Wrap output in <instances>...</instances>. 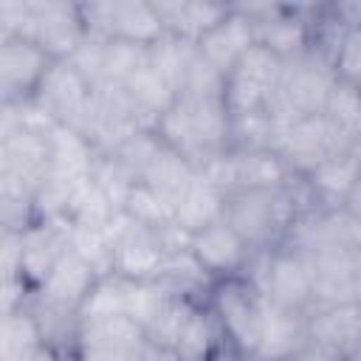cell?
Listing matches in <instances>:
<instances>
[{"label": "cell", "mask_w": 361, "mask_h": 361, "mask_svg": "<svg viewBox=\"0 0 361 361\" xmlns=\"http://www.w3.org/2000/svg\"><path fill=\"white\" fill-rule=\"evenodd\" d=\"M195 307H197L195 299L175 296V299L166 305V310L158 316V322L147 330V341L155 344V347H166V350H172V347L178 344L180 330H183V324L189 322V316H192Z\"/></svg>", "instance_id": "obj_34"}, {"label": "cell", "mask_w": 361, "mask_h": 361, "mask_svg": "<svg viewBox=\"0 0 361 361\" xmlns=\"http://www.w3.org/2000/svg\"><path fill=\"white\" fill-rule=\"evenodd\" d=\"M124 285L127 279L110 274L102 276L93 290L87 293V299L82 302L76 319L79 322H96V319H110V316H124Z\"/></svg>", "instance_id": "obj_30"}, {"label": "cell", "mask_w": 361, "mask_h": 361, "mask_svg": "<svg viewBox=\"0 0 361 361\" xmlns=\"http://www.w3.org/2000/svg\"><path fill=\"white\" fill-rule=\"evenodd\" d=\"M209 307L217 316L226 341L243 358H254L262 330V293L243 276L217 279Z\"/></svg>", "instance_id": "obj_4"}, {"label": "cell", "mask_w": 361, "mask_h": 361, "mask_svg": "<svg viewBox=\"0 0 361 361\" xmlns=\"http://www.w3.org/2000/svg\"><path fill=\"white\" fill-rule=\"evenodd\" d=\"M79 350H144L147 330L130 316L79 322Z\"/></svg>", "instance_id": "obj_23"}, {"label": "cell", "mask_w": 361, "mask_h": 361, "mask_svg": "<svg viewBox=\"0 0 361 361\" xmlns=\"http://www.w3.org/2000/svg\"><path fill=\"white\" fill-rule=\"evenodd\" d=\"M347 361H361V330H358V336H355V341L347 353Z\"/></svg>", "instance_id": "obj_41"}, {"label": "cell", "mask_w": 361, "mask_h": 361, "mask_svg": "<svg viewBox=\"0 0 361 361\" xmlns=\"http://www.w3.org/2000/svg\"><path fill=\"white\" fill-rule=\"evenodd\" d=\"M254 42H257V37H254V23L231 6V14H228L217 28H212L203 39H197L195 48H197V54H200L214 71H220L223 76H228V71L240 62V56H243Z\"/></svg>", "instance_id": "obj_16"}, {"label": "cell", "mask_w": 361, "mask_h": 361, "mask_svg": "<svg viewBox=\"0 0 361 361\" xmlns=\"http://www.w3.org/2000/svg\"><path fill=\"white\" fill-rule=\"evenodd\" d=\"M361 330V305H324L307 310L310 344L330 350L347 361V353Z\"/></svg>", "instance_id": "obj_17"}, {"label": "cell", "mask_w": 361, "mask_h": 361, "mask_svg": "<svg viewBox=\"0 0 361 361\" xmlns=\"http://www.w3.org/2000/svg\"><path fill=\"white\" fill-rule=\"evenodd\" d=\"M175 296L178 293H172L161 279H141V282L127 279V285H124V316H130L144 330H149Z\"/></svg>", "instance_id": "obj_27"}, {"label": "cell", "mask_w": 361, "mask_h": 361, "mask_svg": "<svg viewBox=\"0 0 361 361\" xmlns=\"http://www.w3.org/2000/svg\"><path fill=\"white\" fill-rule=\"evenodd\" d=\"M102 276L85 262L79 259L71 248L56 259V265L51 268V274L45 276V282L34 290V305L37 307H48V310H62V313H79L82 302L87 299V293L93 290V285Z\"/></svg>", "instance_id": "obj_10"}, {"label": "cell", "mask_w": 361, "mask_h": 361, "mask_svg": "<svg viewBox=\"0 0 361 361\" xmlns=\"http://www.w3.org/2000/svg\"><path fill=\"white\" fill-rule=\"evenodd\" d=\"M161 147H164V141L158 138L155 130H141V133H135L113 158H116L135 180H141L144 172L149 169V164L155 161V155L161 152Z\"/></svg>", "instance_id": "obj_35"}, {"label": "cell", "mask_w": 361, "mask_h": 361, "mask_svg": "<svg viewBox=\"0 0 361 361\" xmlns=\"http://www.w3.org/2000/svg\"><path fill=\"white\" fill-rule=\"evenodd\" d=\"M164 259H166V251L158 240V231L135 223L113 248V274L130 282L158 279Z\"/></svg>", "instance_id": "obj_15"}, {"label": "cell", "mask_w": 361, "mask_h": 361, "mask_svg": "<svg viewBox=\"0 0 361 361\" xmlns=\"http://www.w3.org/2000/svg\"><path fill=\"white\" fill-rule=\"evenodd\" d=\"M237 361H257V358H243V355H240V358H237Z\"/></svg>", "instance_id": "obj_42"}, {"label": "cell", "mask_w": 361, "mask_h": 361, "mask_svg": "<svg viewBox=\"0 0 361 361\" xmlns=\"http://www.w3.org/2000/svg\"><path fill=\"white\" fill-rule=\"evenodd\" d=\"M282 73H285V59H279L265 45L254 42L226 76L223 102L228 113L245 116L265 110L282 82Z\"/></svg>", "instance_id": "obj_6"}, {"label": "cell", "mask_w": 361, "mask_h": 361, "mask_svg": "<svg viewBox=\"0 0 361 361\" xmlns=\"http://www.w3.org/2000/svg\"><path fill=\"white\" fill-rule=\"evenodd\" d=\"M34 99L59 121V124H76L82 118V113L90 107L93 102V87L87 85V79L68 62L59 59L48 68L45 79L39 82Z\"/></svg>", "instance_id": "obj_12"}, {"label": "cell", "mask_w": 361, "mask_h": 361, "mask_svg": "<svg viewBox=\"0 0 361 361\" xmlns=\"http://www.w3.org/2000/svg\"><path fill=\"white\" fill-rule=\"evenodd\" d=\"M113 217V206L107 203V197L99 192V186L93 180H85L68 209V220L73 226H90V228H102L107 220Z\"/></svg>", "instance_id": "obj_33"}, {"label": "cell", "mask_w": 361, "mask_h": 361, "mask_svg": "<svg viewBox=\"0 0 361 361\" xmlns=\"http://www.w3.org/2000/svg\"><path fill=\"white\" fill-rule=\"evenodd\" d=\"M243 279H248L271 305L302 310L307 313L313 307V271L302 251L285 245L274 248H257L243 271Z\"/></svg>", "instance_id": "obj_2"}, {"label": "cell", "mask_w": 361, "mask_h": 361, "mask_svg": "<svg viewBox=\"0 0 361 361\" xmlns=\"http://www.w3.org/2000/svg\"><path fill=\"white\" fill-rule=\"evenodd\" d=\"M226 192L217 189L212 180H206L200 172L189 183V189L175 203V226H180L189 234H197L200 228L217 223L226 217Z\"/></svg>", "instance_id": "obj_22"}, {"label": "cell", "mask_w": 361, "mask_h": 361, "mask_svg": "<svg viewBox=\"0 0 361 361\" xmlns=\"http://www.w3.org/2000/svg\"><path fill=\"white\" fill-rule=\"evenodd\" d=\"M144 350H79L76 361H144Z\"/></svg>", "instance_id": "obj_38"}, {"label": "cell", "mask_w": 361, "mask_h": 361, "mask_svg": "<svg viewBox=\"0 0 361 361\" xmlns=\"http://www.w3.org/2000/svg\"><path fill=\"white\" fill-rule=\"evenodd\" d=\"M307 344H310L307 313L276 307L262 296V330H259V347L254 358L257 361H288Z\"/></svg>", "instance_id": "obj_14"}, {"label": "cell", "mask_w": 361, "mask_h": 361, "mask_svg": "<svg viewBox=\"0 0 361 361\" xmlns=\"http://www.w3.org/2000/svg\"><path fill=\"white\" fill-rule=\"evenodd\" d=\"M54 59L31 39L11 37L0 39V87L3 102H23L31 99L45 79Z\"/></svg>", "instance_id": "obj_9"}, {"label": "cell", "mask_w": 361, "mask_h": 361, "mask_svg": "<svg viewBox=\"0 0 361 361\" xmlns=\"http://www.w3.org/2000/svg\"><path fill=\"white\" fill-rule=\"evenodd\" d=\"M48 149H51V169H48L51 175L65 180H90L99 152L76 127L56 124L48 133Z\"/></svg>", "instance_id": "obj_20"}, {"label": "cell", "mask_w": 361, "mask_h": 361, "mask_svg": "<svg viewBox=\"0 0 361 361\" xmlns=\"http://www.w3.org/2000/svg\"><path fill=\"white\" fill-rule=\"evenodd\" d=\"M107 37H102V34H93V31H87V37L82 39V45L73 51V56L68 59L85 79H87V85L96 90L99 85H102V79H104V54H107Z\"/></svg>", "instance_id": "obj_36"}, {"label": "cell", "mask_w": 361, "mask_h": 361, "mask_svg": "<svg viewBox=\"0 0 361 361\" xmlns=\"http://www.w3.org/2000/svg\"><path fill=\"white\" fill-rule=\"evenodd\" d=\"M124 212L144 228H152V231H161L164 226L175 223V209L166 197H161L152 186H147L144 180H135L127 203H124Z\"/></svg>", "instance_id": "obj_28"}, {"label": "cell", "mask_w": 361, "mask_h": 361, "mask_svg": "<svg viewBox=\"0 0 361 361\" xmlns=\"http://www.w3.org/2000/svg\"><path fill=\"white\" fill-rule=\"evenodd\" d=\"M79 11L85 20V28L107 39H124V42L149 48L166 34L152 3H138V0L82 3Z\"/></svg>", "instance_id": "obj_7"}, {"label": "cell", "mask_w": 361, "mask_h": 361, "mask_svg": "<svg viewBox=\"0 0 361 361\" xmlns=\"http://www.w3.org/2000/svg\"><path fill=\"white\" fill-rule=\"evenodd\" d=\"M220 338H226V336L220 330L217 316L212 313V307L197 305L192 310L189 322L183 324L180 338L172 350L180 361H214V355L220 350Z\"/></svg>", "instance_id": "obj_24"}, {"label": "cell", "mask_w": 361, "mask_h": 361, "mask_svg": "<svg viewBox=\"0 0 361 361\" xmlns=\"http://www.w3.org/2000/svg\"><path fill=\"white\" fill-rule=\"evenodd\" d=\"M68 248L85 259L99 276H110L113 274V248L104 237L102 228H90V226H73L68 231Z\"/></svg>", "instance_id": "obj_29"}, {"label": "cell", "mask_w": 361, "mask_h": 361, "mask_svg": "<svg viewBox=\"0 0 361 361\" xmlns=\"http://www.w3.org/2000/svg\"><path fill=\"white\" fill-rule=\"evenodd\" d=\"M144 65H149V48L135 45V42H124V39H110L107 54H104V79H102L99 87L124 85Z\"/></svg>", "instance_id": "obj_31"}, {"label": "cell", "mask_w": 361, "mask_h": 361, "mask_svg": "<svg viewBox=\"0 0 361 361\" xmlns=\"http://www.w3.org/2000/svg\"><path fill=\"white\" fill-rule=\"evenodd\" d=\"M333 71H336V79L361 87V25L347 28V34L341 37L333 54Z\"/></svg>", "instance_id": "obj_37"}, {"label": "cell", "mask_w": 361, "mask_h": 361, "mask_svg": "<svg viewBox=\"0 0 361 361\" xmlns=\"http://www.w3.org/2000/svg\"><path fill=\"white\" fill-rule=\"evenodd\" d=\"M234 152V192H271L288 186L293 178L274 149H231ZM231 192V195H234Z\"/></svg>", "instance_id": "obj_21"}, {"label": "cell", "mask_w": 361, "mask_h": 361, "mask_svg": "<svg viewBox=\"0 0 361 361\" xmlns=\"http://www.w3.org/2000/svg\"><path fill=\"white\" fill-rule=\"evenodd\" d=\"M271 149L285 161L290 175L305 178L330 155L350 149V144L330 124V118L324 113H316V116H299L290 124L279 127Z\"/></svg>", "instance_id": "obj_5"}, {"label": "cell", "mask_w": 361, "mask_h": 361, "mask_svg": "<svg viewBox=\"0 0 361 361\" xmlns=\"http://www.w3.org/2000/svg\"><path fill=\"white\" fill-rule=\"evenodd\" d=\"M189 251L214 279L243 276V271L254 254V248L237 234V228L226 217L200 228L197 234H192Z\"/></svg>", "instance_id": "obj_11"}, {"label": "cell", "mask_w": 361, "mask_h": 361, "mask_svg": "<svg viewBox=\"0 0 361 361\" xmlns=\"http://www.w3.org/2000/svg\"><path fill=\"white\" fill-rule=\"evenodd\" d=\"M166 34L180 37L186 42H197L203 39L212 28H217L228 14L231 6L223 3H186V0H175V3H152Z\"/></svg>", "instance_id": "obj_19"}, {"label": "cell", "mask_w": 361, "mask_h": 361, "mask_svg": "<svg viewBox=\"0 0 361 361\" xmlns=\"http://www.w3.org/2000/svg\"><path fill=\"white\" fill-rule=\"evenodd\" d=\"M333 85H336L333 65L324 56L313 54V51H307L299 59L285 62L282 82H279L274 99L265 107L268 116L274 118V127L279 130V127L290 124L299 116L324 113Z\"/></svg>", "instance_id": "obj_3"}, {"label": "cell", "mask_w": 361, "mask_h": 361, "mask_svg": "<svg viewBox=\"0 0 361 361\" xmlns=\"http://www.w3.org/2000/svg\"><path fill=\"white\" fill-rule=\"evenodd\" d=\"M42 327L37 313L28 307L14 310V313H3V324H0V361H23L31 350L42 347Z\"/></svg>", "instance_id": "obj_26"}, {"label": "cell", "mask_w": 361, "mask_h": 361, "mask_svg": "<svg viewBox=\"0 0 361 361\" xmlns=\"http://www.w3.org/2000/svg\"><path fill=\"white\" fill-rule=\"evenodd\" d=\"M133 113L141 118V124L147 130H155L161 116L169 113V107L178 102V90L152 68V65H144L138 73H133L124 85H121Z\"/></svg>", "instance_id": "obj_18"}, {"label": "cell", "mask_w": 361, "mask_h": 361, "mask_svg": "<svg viewBox=\"0 0 361 361\" xmlns=\"http://www.w3.org/2000/svg\"><path fill=\"white\" fill-rule=\"evenodd\" d=\"M288 361H344L341 355H336V353H330V350H322V347H316V344H307L305 350H299L293 358H288Z\"/></svg>", "instance_id": "obj_39"}, {"label": "cell", "mask_w": 361, "mask_h": 361, "mask_svg": "<svg viewBox=\"0 0 361 361\" xmlns=\"http://www.w3.org/2000/svg\"><path fill=\"white\" fill-rule=\"evenodd\" d=\"M358 180H361V147L341 149L327 161H322L310 175H305V186L319 212L344 209Z\"/></svg>", "instance_id": "obj_13"}, {"label": "cell", "mask_w": 361, "mask_h": 361, "mask_svg": "<svg viewBox=\"0 0 361 361\" xmlns=\"http://www.w3.org/2000/svg\"><path fill=\"white\" fill-rule=\"evenodd\" d=\"M85 37L87 28L79 6L56 3V0H28V20L23 28V39L37 42L54 62L71 59Z\"/></svg>", "instance_id": "obj_8"}, {"label": "cell", "mask_w": 361, "mask_h": 361, "mask_svg": "<svg viewBox=\"0 0 361 361\" xmlns=\"http://www.w3.org/2000/svg\"><path fill=\"white\" fill-rule=\"evenodd\" d=\"M195 175H197V169L180 155V152H175L172 147H161V152L155 155V161L149 164V169L144 172V183L147 186H152L161 197H166L169 203H172V209H175V203L180 200V195L189 189V183L195 180Z\"/></svg>", "instance_id": "obj_25"}, {"label": "cell", "mask_w": 361, "mask_h": 361, "mask_svg": "<svg viewBox=\"0 0 361 361\" xmlns=\"http://www.w3.org/2000/svg\"><path fill=\"white\" fill-rule=\"evenodd\" d=\"M90 180L107 197V203L113 206V212H124V203H127V197H130V192L135 186V178L113 155H99L96 158Z\"/></svg>", "instance_id": "obj_32"}, {"label": "cell", "mask_w": 361, "mask_h": 361, "mask_svg": "<svg viewBox=\"0 0 361 361\" xmlns=\"http://www.w3.org/2000/svg\"><path fill=\"white\" fill-rule=\"evenodd\" d=\"M158 138L180 152L195 169L209 158L231 149V113L223 99L180 96L155 127Z\"/></svg>", "instance_id": "obj_1"}, {"label": "cell", "mask_w": 361, "mask_h": 361, "mask_svg": "<svg viewBox=\"0 0 361 361\" xmlns=\"http://www.w3.org/2000/svg\"><path fill=\"white\" fill-rule=\"evenodd\" d=\"M23 361H62L59 358V353L54 350V347H48V344H42V347H37V350H31Z\"/></svg>", "instance_id": "obj_40"}]
</instances>
